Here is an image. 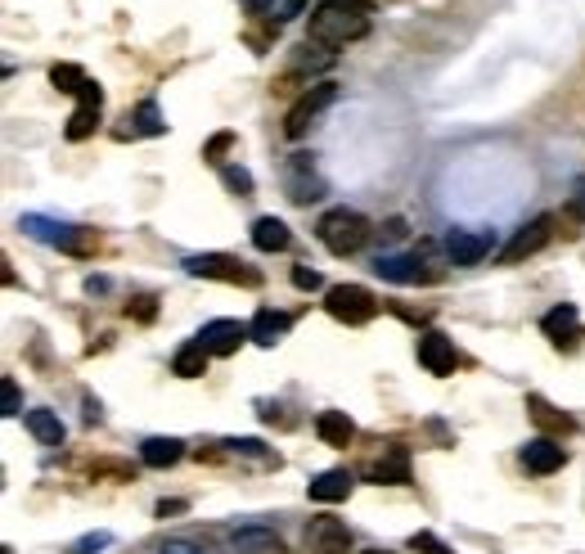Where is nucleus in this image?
<instances>
[{"instance_id": "45", "label": "nucleus", "mask_w": 585, "mask_h": 554, "mask_svg": "<svg viewBox=\"0 0 585 554\" xmlns=\"http://www.w3.org/2000/svg\"><path fill=\"white\" fill-rule=\"evenodd\" d=\"M333 5H347V10H369V0H333Z\"/></svg>"}, {"instance_id": "32", "label": "nucleus", "mask_w": 585, "mask_h": 554, "mask_svg": "<svg viewBox=\"0 0 585 554\" xmlns=\"http://www.w3.org/2000/svg\"><path fill=\"white\" fill-rule=\"evenodd\" d=\"M410 550H414V554H455L446 541H437L432 532H414V536H410Z\"/></svg>"}, {"instance_id": "2", "label": "nucleus", "mask_w": 585, "mask_h": 554, "mask_svg": "<svg viewBox=\"0 0 585 554\" xmlns=\"http://www.w3.org/2000/svg\"><path fill=\"white\" fill-rule=\"evenodd\" d=\"M450 257H437L432 244H419L414 253H378L374 257V271L392 284H437L446 275Z\"/></svg>"}, {"instance_id": "21", "label": "nucleus", "mask_w": 585, "mask_h": 554, "mask_svg": "<svg viewBox=\"0 0 585 554\" xmlns=\"http://www.w3.org/2000/svg\"><path fill=\"white\" fill-rule=\"evenodd\" d=\"M288 244H293V230H288L279 217H257L252 221V248H257V253H284Z\"/></svg>"}, {"instance_id": "28", "label": "nucleus", "mask_w": 585, "mask_h": 554, "mask_svg": "<svg viewBox=\"0 0 585 554\" xmlns=\"http://www.w3.org/2000/svg\"><path fill=\"white\" fill-rule=\"evenodd\" d=\"M50 86H54V91H63V95H81L90 86V77L81 73L77 64H54L50 68Z\"/></svg>"}, {"instance_id": "1", "label": "nucleus", "mask_w": 585, "mask_h": 554, "mask_svg": "<svg viewBox=\"0 0 585 554\" xmlns=\"http://www.w3.org/2000/svg\"><path fill=\"white\" fill-rule=\"evenodd\" d=\"M306 37H311L315 46H324V50H338V46H351V41L369 37V19H365V10H347V5L324 0V5H315L311 10Z\"/></svg>"}, {"instance_id": "19", "label": "nucleus", "mask_w": 585, "mask_h": 554, "mask_svg": "<svg viewBox=\"0 0 585 554\" xmlns=\"http://www.w3.org/2000/svg\"><path fill=\"white\" fill-rule=\"evenodd\" d=\"M293 329V316L288 311H275V307H261L257 316H252V325H248V334H252V343L257 347H275L279 338Z\"/></svg>"}, {"instance_id": "31", "label": "nucleus", "mask_w": 585, "mask_h": 554, "mask_svg": "<svg viewBox=\"0 0 585 554\" xmlns=\"http://www.w3.org/2000/svg\"><path fill=\"white\" fill-rule=\"evenodd\" d=\"M0 415H5V419L23 415V397H18V383L9 379V374L0 379Z\"/></svg>"}, {"instance_id": "10", "label": "nucleus", "mask_w": 585, "mask_h": 554, "mask_svg": "<svg viewBox=\"0 0 585 554\" xmlns=\"http://www.w3.org/2000/svg\"><path fill=\"white\" fill-rule=\"evenodd\" d=\"M365 482H378V487H405L410 482V451L405 446H383L374 460L365 464Z\"/></svg>"}, {"instance_id": "23", "label": "nucleus", "mask_w": 585, "mask_h": 554, "mask_svg": "<svg viewBox=\"0 0 585 554\" xmlns=\"http://www.w3.org/2000/svg\"><path fill=\"white\" fill-rule=\"evenodd\" d=\"M126 122H131V127H122V131H117V136H122V140H135V136H162V131H167V122H162L158 100H144L135 113H126Z\"/></svg>"}, {"instance_id": "14", "label": "nucleus", "mask_w": 585, "mask_h": 554, "mask_svg": "<svg viewBox=\"0 0 585 554\" xmlns=\"http://www.w3.org/2000/svg\"><path fill=\"white\" fill-rule=\"evenodd\" d=\"M248 338H252L248 325H239V320H207V325L198 329V343H203L212 356H234Z\"/></svg>"}, {"instance_id": "41", "label": "nucleus", "mask_w": 585, "mask_h": 554, "mask_svg": "<svg viewBox=\"0 0 585 554\" xmlns=\"http://www.w3.org/2000/svg\"><path fill=\"white\" fill-rule=\"evenodd\" d=\"M270 5H275V0H243V10L257 14V19H261V14H270Z\"/></svg>"}, {"instance_id": "40", "label": "nucleus", "mask_w": 585, "mask_h": 554, "mask_svg": "<svg viewBox=\"0 0 585 554\" xmlns=\"http://www.w3.org/2000/svg\"><path fill=\"white\" fill-rule=\"evenodd\" d=\"M140 316V320H153V298H135V307H126V316Z\"/></svg>"}, {"instance_id": "35", "label": "nucleus", "mask_w": 585, "mask_h": 554, "mask_svg": "<svg viewBox=\"0 0 585 554\" xmlns=\"http://www.w3.org/2000/svg\"><path fill=\"white\" fill-rule=\"evenodd\" d=\"M567 212H572L576 221H585V176L572 185V199H567Z\"/></svg>"}, {"instance_id": "33", "label": "nucleus", "mask_w": 585, "mask_h": 554, "mask_svg": "<svg viewBox=\"0 0 585 554\" xmlns=\"http://www.w3.org/2000/svg\"><path fill=\"white\" fill-rule=\"evenodd\" d=\"M230 149H234V131H216V136L203 145V158L207 163H221V154H230Z\"/></svg>"}, {"instance_id": "3", "label": "nucleus", "mask_w": 585, "mask_h": 554, "mask_svg": "<svg viewBox=\"0 0 585 554\" xmlns=\"http://www.w3.org/2000/svg\"><path fill=\"white\" fill-rule=\"evenodd\" d=\"M369 235H374V230H369V221L360 217V212H351V208H329L320 221H315V239H320L333 257L360 253Z\"/></svg>"}, {"instance_id": "20", "label": "nucleus", "mask_w": 585, "mask_h": 554, "mask_svg": "<svg viewBox=\"0 0 585 554\" xmlns=\"http://www.w3.org/2000/svg\"><path fill=\"white\" fill-rule=\"evenodd\" d=\"M527 415L536 419V428H545V437H567V433H576V419L563 415L558 406H549V401L536 397V392L527 397Z\"/></svg>"}, {"instance_id": "4", "label": "nucleus", "mask_w": 585, "mask_h": 554, "mask_svg": "<svg viewBox=\"0 0 585 554\" xmlns=\"http://www.w3.org/2000/svg\"><path fill=\"white\" fill-rule=\"evenodd\" d=\"M185 275L194 280H221V284H243V289H261V271L230 253H194L185 257Z\"/></svg>"}, {"instance_id": "39", "label": "nucleus", "mask_w": 585, "mask_h": 554, "mask_svg": "<svg viewBox=\"0 0 585 554\" xmlns=\"http://www.w3.org/2000/svg\"><path fill=\"white\" fill-rule=\"evenodd\" d=\"M306 10V0H284V10H279V23H288V19H297V14Z\"/></svg>"}, {"instance_id": "42", "label": "nucleus", "mask_w": 585, "mask_h": 554, "mask_svg": "<svg viewBox=\"0 0 585 554\" xmlns=\"http://www.w3.org/2000/svg\"><path fill=\"white\" fill-rule=\"evenodd\" d=\"M180 509H185V500H162V505H158V518H167V514H180Z\"/></svg>"}, {"instance_id": "36", "label": "nucleus", "mask_w": 585, "mask_h": 554, "mask_svg": "<svg viewBox=\"0 0 585 554\" xmlns=\"http://www.w3.org/2000/svg\"><path fill=\"white\" fill-rule=\"evenodd\" d=\"M293 284L297 289H320V271H311V266H293Z\"/></svg>"}, {"instance_id": "17", "label": "nucleus", "mask_w": 585, "mask_h": 554, "mask_svg": "<svg viewBox=\"0 0 585 554\" xmlns=\"http://www.w3.org/2000/svg\"><path fill=\"white\" fill-rule=\"evenodd\" d=\"M230 545H234V554H288L284 541H279L270 527H261V523L234 527V532H230Z\"/></svg>"}, {"instance_id": "43", "label": "nucleus", "mask_w": 585, "mask_h": 554, "mask_svg": "<svg viewBox=\"0 0 585 554\" xmlns=\"http://www.w3.org/2000/svg\"><path fill=\"white\" fill-rule=\"evenodd\" d=\"M86 293H108V280H104V275H90V280H86Z\"/></svg>"}, {"instance_id": "9", "label": "nucleus", "mask_w": 585, "mask_h": 554, "mask_svg": "<svg viewBox=\"0 0 585 554\" xmlns=\"http://www.w3.org/2000/svg\"><path fill=\"white\" fill-rule=\"evenodd\" d=\"M549 235H554V217H549V212H545V217L527 221V226H522L518 235H513L509 244L500 248V262H504V266H518V262H527L531 253H540V248L549 244Z\"/></svg>"}, {"instance_id": "24", "label": "nucleus", "mask_w": 585, "mask_h": 554, "mask_svg": "<svg viewBox=\"0 0 585 554\" xmlns=\"http://www.w3.org/2000/svg\"><path fill=\"white\" fill-rule=\"evenodd\" d=\"M180 455H185L180 437H144V446H140V460L149 469H171V464H180Z\"/></svg>"}, {"instance_id": "15", "label": "nucleus", "mask_w": 585, "mask_h": 554, "mask_svg": "<svg viewBox=\"0 0 585 554\" xmlns=\"http://www.w3.org/2000/svg\"><path fill=\"white\" fill-rule=\"evenodd\" d=\"M99 104H104V91L90 82L86 91L77 95V109H72L68 127H63V136H68L72 145H77V140H86V136H95V127H99Z\"/></svg>"}, {"instance_id": "26", "label": "nucleus", "mask_w": 585, "mask_h": 554, "mask_svg": "<svg viewBox=\"0 0 585 554\" xmlns=\"http://www.w3.org/2000/svg\"><path fill=\"white\" fill-rule=\"evenodd\" d=\"M207 361H212V352H207L198 338H189V343L180 347L176 356H171V370H176L180 379H203V374H207Z\"/></svg>"}, {"instance_id": "46", "label": "nucleus", "mask_w": 585, "mask_h": 554, "mask_svg": "<svg viewBox=\"0 0 585 554\" xmlns=\"http://www.w3.org/2000/svg\"><path fill=\"white\" fill-rule=\"evenodd\" d=\"M365 554H387V550H365Z\"/></svg>"}, {"instance_id": "13", "label": "nucleus", "mask_w": 585, "mask_h": 554, "mask_svg": "<svg viewBox=\"0 0 585 554\" xmlns=\"http://www.w3.org/2000/svg\"><path fill=\"white\" fill-rule=\"evenodd\" d=\"M518 460H522V469L527 473H536V478H545V473H558L567 464V451L554 442V437H531V442H522V451H518Z\"/></svg>"}, {"instance_id": "44", "label": "nucleus", "mask_w": 585, "mask_h": 554, "mask_svg": "<svg viewBox=\"0 0 585 554\" xmlns=\"http://www.w3.org/2000/svg\"><path fill=\"white\" fill-rule=\"evenodd\" d=\"M86 424H99V401L86 397Z\"/></svg>"}, {"instance_id": "5", "label": "nucleus", "mask_w": 585, "mask_h": 554, "mask_svg": "<svg viewBox=\"0 0 585 554\" xmlns=\"http://www.w3.org/2000/svg\"><path fill=\"white\" fill-rule=\"evenodd\" d=\"M324 311H329L338 325L356 329V325H369V320L378 316V302L365 284H333V289L324 293Z\"/></svg>"}, {"instance_id": "30", "label": "nucleus", "mask_w": 585, "mask_h": 554, "mask_svg": "<svg viewBox=\"0 0 585 554\" xmlns=\"http://www.w3.org/2000/svg\"><path fill=\"white\" fill-rule=\"evenodd\" d=\"M221 181H225V190H234V194H239V199H248V194L257 190V181H252V172H248V167H239V163L221 167Z\"/></svg>"}, {"instance_id": "25", "label": "nucleus", "mask_w": 585, "mask_h": 554, "mask_svg": "<svg viewBox=\"0 0 585 554\" xmlns=\"http://www.w3.org/2000/svg\"><path fill=\"white\" fill-rule=\"evenodd\" d=\"M23 424H27V433H32L41 446H63V433H68V428H63V419L54 415V410H27Z\"/></svg>"}, {"instance_id": "16", "label": "nucleus", "mask_w": 585, "mask_h": 554, "mask_svg": "<svg viewBox=\"0 0 585 554\" xmlns=\"http://www.w3.org/2000/svg\"><path fill=\"white\" fill-rule=\"evenodd\" d=\"M491 253V235H473V230H450L446 235V257L450 266H477L482 257Z\"/></svg>"}, {"instance_id": "22", "label": "nucleus", "mask_w": 585, "mask_h": 554, "mask_svg": "<svg viewBox=\"0 0 585 554\" xmlns=\"http://www.w3.org/2000/svg\"><path fill=\"white\" fill-rule=\"evenodd\" d=\"M315 433H320L324 446H351L356 424H351L347 410H320V415H315Z\"/></svg>"}, {"instance_id": "34", "label": "nucleus", "mask_w": 585, "mask_h": 554, "mask_svg": "<svg viewBox=\"0 0 585 554\" xmlns=\"http://www.w3.org/2000/svg\"><path fill=\"white\" fill-rule=\"evenodd\" d=\"M108 541H113V536H108V532H90V536H81V541L72 545V554H90V550H104Z\"/></svg>"}, {"instance_id": "7", "label": "nucleus", "mask_w": 585, "mask_h": 554, "mask_svg": "<svg viewBox=\"0 0 585 554\" xmlns=\"http://www.w3.org/2000/svg\"><path fill=\"white\" fill-rule=\"evenodd\" d=\"M284 190L293 203H320L324 194H329V185H324V176L315 172V154H293L284 163Z\"/></svg>"}, {"instance_id": "6", "label": "nucleus", "mask_w": 585, "mask_h": 554, "mask_svg": "<svg viewBox=\"0 0 585 554\" xmlns=\"http://www.w3.org/2000/svg\"><path fill=\"white\" fill-rule=\"evenodd\" d=\"M333 100H338V82H315L311 91H306L302 100H297L293 109H288V118H284V136H288V140H302L306 131L315 127V118H320V113L329 109Z\"/></svg>"}, {"instance_id": "37", "label": "nucleus", "mask_w": 585, "mask_h": 554, "mask_svg": "<svg viewBox=\"0 0 585 554\" xmlns=\"http://www.w3.org/2000/svg\"><path fill=\"white\" fill-rule=\"evenodd\" d=\"M383 239H387V244L405 239V221H401V217H392V221H387V226H383Z\"/></svg>"}, {"instance_id": "29", "label": "nucleus", "mask_w": 585, "mask_h": 554, "mask_svg": "<svg viewBox=\"0 0 585 554\" xmlns=\"http://www.w3.org/2000/svg\"><path fill=\"white\" fill-rule=\"evenodd\" d=\"M59 248H63V253H72V257H90L99 248V235H95V230H86V226H72L68 235H63Z\"/></svg>"}, {"instance_id": "11", "label": "nucleus", "mask_w": 585, "mask_h": 554, "mask_svg": "<svg viewBox=\"0 0 585 554\" xmlns=\"http://www.w3.org/2000/svg\"><path fill=\"white\" fill-rule=\"evenodd\" d=\"M540 329H545V338H549L554 347H563V352H576V347H581V338H585V329H581V311H576L572 302H563V307L545 311Z\"/></svg>"}, {"instance_id": "12", "label": "nucleus", "mask_w": 585, "mask_h": 554, "mask_svg": "<svg viewBox=\"0 0 585 554\" xmlns=\"http://www.w3.org/2000/svg\"><path fill=\"white\" fill-rule=\"evenodd\" d=\"M419 365L428 374H437V379L455 374V365H459L455 343H450L446 334H437V329H423V334H419Z\"/></svg>"}, {"instance_id": "38", "label": "nucleus", "mask_w": 585, "mask_h": 554, "mask_svg": "<svg viewBox=\"0 0 585 554\" xmlns=\"http://www.w3.org/2000/svg\"><path fill=\"white\" fill-rule=\"evenodd\" d=\"M158 554H203V550H198V545H189V541H167Z\"/></svg>"}, {"instance_id": "27", "label": "nucleus", "mask_w": 585, "mask_h": 554, "mask_svg": "<svg viewBox=\"0 0 585 554\" xmlns=\"http://www.w3.org/2000/svg\"><path fill=\"white\" fill-rule=\"evenodd\" d=\"M18 226H23L32 239H41V244H54V248H59V244H63V235H68V230H72V226H63V221L36 217V212H27V217L18 221Z\"/></svg>"}, {"instance_id": "18", "label": "nucleus", "mask_w": 585, "mask_h": 554, "mask_svg": "<svg viewBox=\"0 0 585 554\" xmlns=\"http://www.w3.org/2000/svg\"><path fill=\"white\" fill-rule=\"evenodd\" d=\"M351 487H356V478H351L347 469H324V473H315V478L306 482L311 500H320V505H338V500H347Z\"/></svg>"}, {"instance_id": "8", "label": "nucleus", "mask_w": 585, "mask_h": 554, "mask_svg": "<svg viewBox=\"0 0 585 554\" xmlns=\"http://www.w3.org/2000/svg\"><path fill=\"white\" fill-rule=\"evenodd\" d=\"M302 545L306 554H351V532L342 518H311L302 532Z\"/></svg>"}]
</instances>
